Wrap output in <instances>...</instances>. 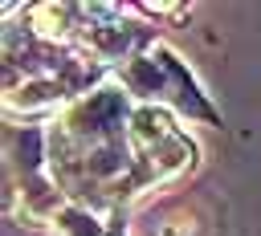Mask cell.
I'll return each instance as SVG.
<instances>
[{"label":"cell","instance_id":"1","mask_svg":"<svg viewBox=\"0 0 261 236\" xmlns=\"http://www.w3.org/2000/svg\"><path fill=\"white\" fill-rule=\"evenodd\" d=\"M118 85L139 106H159V110H167L175 118L220 126V114L208 102V94L200 90V81L192 77L188 61H179V53L167 49L163 41H155L147 53H139L130 65H122L118 69Z\"/></svg>","mask_w":261,"mask_h":236},{"label":"cell","instance_id":"2","mask_svg":"<svg viewBox=\"0 0 261 236\" xmlns=\"http://www.w3.org/2000/svg\"><path fill=\"white\" fill-rule=\"evenodd\" d=\"M73 102L69 85L61 77H12L4 73V114L8 122H41Z\"/></svg>","mask_w":261,"mask_h":236},{"label":"cell","instance_id":"3","mask_svg":"<svg viewBox=\"0 0 261 236\" xmlns=\"http://www.w3.org/2000/svg\"><path fill=\"white\" fill-rule=\"evenodd\" d=\"M135 155H139L135 195H139V191H151V187H159V183H167V179H179L184 171L196 167V142H192L184 130H175V134H167L163 142H155V146H147V151H135Z\"/></svg>","mask_w":261,"mask_h":236},{"label":"cell","instance_id":"4","mask_svg":"<svg viewBox=\"0 0 261 236\" xmlns=\"http://www.w3.org/2000/svg\"><path fill=\"white\" fill-rule=\"evenodd\" d=\"M24 28L41 41V45H57V49H73V41L82 37V4H29L24 8Z\"/></svg>","mask_w":261,"mask_h":236},{"label":"cell","instance_id":"5","mask_svg":"<svg viewBox=\"0 0 261 236\" xmlns=\"http://www.w3.org/2000/svg\"><path fill=\"white\" fill-rule=\"evenodd\" d=\"M110 224H114V220H106L102 212L69 199V203L53 216L49 232H53V236H110Z\"/></svg>","mask_w":261,"mask_h":236}]
</instances>
